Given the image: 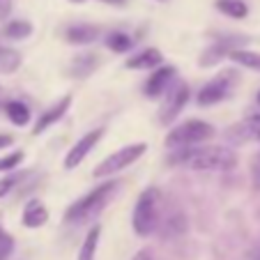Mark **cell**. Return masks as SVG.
<instances>
[{
    "label": "cell",
    "mask_w": 260,
    "mask_h": 260,
    "mask_svg": "<svg viewBox=\"0 0 260 260\" xmlns=\"http://www.w3.org/2000/svg\"><path fill=\"white\" fill-rule=\"evenodd\" d=\"M173 166H184L191 171H233L237 166V154L231 147L223 145H205V147H182L173 150L168 157Z\"/></svg>",
    "instance_id": "1"
},
{
    "label": "cell",
    "mask_w": 260,
    "mask_h": 260,
    "mask_svg": "<svg viewBox=\"0 0 260 260\" xmlns=\"http://www.w3.org/2000/svg\"><path fill=\"white\" fill-rule=\"evenodd\" d=\"M118 189H120L118 180L104 182V184L94 187L90 193H85L83 198H79L76 203H72V205L67 207L64 221H67V223H88V221L97 219V216L106 210L111 198L118 193Z\"/></svg>",
    "instance_id": "2"
},
{
    "label": "cell",
    "mask_w": 260,
    "mask_h": 260,
    "mask_svg": "<svg viewBox=\"0 0 260 260\" xmlns=\"http://www.w3.org/2000/svg\"><path fill=\"white\" fill-rule=\"evenodd\" d=\"M159 203L161 201H159L157 187H147L141 191L132 214V226L136 231V235L147 237L159 228Z\"/></svg>",
    "instance_id": "3"
},
{
    "label": "cell",
    "mask_w": 260,
    "mask_h": 260,
    "mask_svg": "<svg viewBox=\"0 0 260 260\" xmlns=\"http://www.w3.org/2000/svg\"><path fill=\"white\" fill-rule=\"evenodd\" d=\"M214 127L205 120H187V122L177 124L175 129H171L164 143L171 150H182V147H191L210 141V138H214Z\"/></svg>",
    "instance_id": "4"
},
{
    "label": "cell",
    "mask_w": 260,
    "mask_h": 260,
    "mask_svg": "<svg viewBox=\"0 0 260 260\" xmlns=\"http://www.w3.org/2000/svg\"><path fill=\"white\" fill-rule=\"evenodd\" d=\"M145 152H147V143H132V145H124V147H120L118 152L108 154L102 164H97L92 175L94 177H111V175H115V173L124 171L127 166H132V164H136Z\"/></svg>",
    "instance_id": "5"
},
{
    "label": "cell",
    "mask_w": 260,
    "mask_h": 260,
    "mask_svg": "<svg viewBox=\"0 0 260 260\" xmlns=\"http://www.w3.org/2000/svg\"><path fill=\"white\" fill-rule=\"evenodd\" d=\"M237 83V72L235 69H223L221 74H216L210 83H205L198 92V106H212V104L223 102L226 97H231V88Z\"/></svg>",
    "instance_id": "6"
},
{
    "label": "cell",
    "mask_w": 260,
    "mask_h": 260,
    "mask_svg": "<svg viewBox=\"0 0 260 260\" xmlns=\"http://www.w3.org/2000/svg\"><path fill=\"white\" fill-rule=\"evenodd\" d=\"M187 102H189V85L184 81H177L173 88H168L166 99H164L161 108H159V122L164 127L173 124L177 120V115L182 113V108L187 106Z\"/></svg>",
    "instance_id": "7"
},
{
    "label": "cell",
    "mask_w": 260,
    "mask_h": 260,
    "mask_svg": "<svg viewBox=\"0 0 260 260\" xmlns=\"http://www.w3.org/2000/svg\"><path fill=\"white\" fill-rule=\"evenodd\" d=\"M246 42H249L246 37H223V40L214 42L210 49L203 51V55L198 58V64L201 67H214L221 60H226L235 49H244Z\"/></svg>",
    "instance_id": "8"
},
{
    "label": "cell",
    "mask_w": 260,
    "mask_h": 260,
    "mask_svg": "<svg viewBox=\"0 0 260 260\" xmlns=\"http://www.w3.org/2000/svg\"><path fill=\"white\" fill-rule=\"evenodd\" d=\"M175 74H177V69L173 64H161V67L152 69V74L147 76L145 85H143V94L147 99H159L161 94L168 92L171 83L175 81Z\"/></svg>",
    "instance_id": "9"
},
{
    "label": "cell",
    "mask_w": 260,
    "mask_h": 260,
    "mask_svg": "<svg viewBox=\"0 0 260 260\" xmlns=\"http://www.w3.org/2000/svg\"><path fill=\"white\" fill-rule=\"evenodd\" d=\"M102 136H104V129H102V127H99V129H92V132H88L85 136H81L79 141H76L72 147H69L67 157H64V168H67V171H74V168L79 166V164L83 161V159L88 157L90 152H92V147L97 145L99 141H102Z\"/></svg>",
    "instance_id": "10"
},
{
    "label": "cell",
    "mask_w": 260,
    "mask_h": 260,
    "mask_svg": "<svg viewBox=\"0 0 260 260\" xmlns=\"http://www.w3.org/2000/svg\"><path fill=\"white\" fill-rule=\"evenodd\" d=\"M226 138L233 145H242L249 141H260V113L249 115L242 122H235L233 127H228Z\"/></svg>",
    "instance_id": "11"
},
{
    "label": "cell",
    "mask_w": 260,
    "mask_h": 260,
    "mask_svg": "<svg viewBox=\"0 0 260 260\" xmlns=\"http://www.w3.org/2000/svg\"><path fill=\"white\" fill-rule=\"evenodd\" d=\"M69 108H72V94H64V97H60L53 106H49L46 111H42L40 118H37V122H35L32 136H40V134H44L49 127H53L58 120L64 118V113H67Z\"/></svg>",
    "instance_id": "12"
},
{
    "label": "cell",
    "mask_w": 260,
    "mask_h": 260,
    "mask_svg": "<svg viewBox=\"0 0 260 260\" xmlns=\"http://www.w3.org/2000/svg\"><path fill=\"white\" fill-rule=\"evenodd\" d=\"M21 221H23V226L30 228V231L42 228V226H46V221H49V210H46V205L42 201H30V203H25Z\"/></svg>",
    "instance_id": "13"
},
{
    "label": "cell",
    "mask_w": 260,
    "mask_h": 260,
    "mask_svg": "<svg viewBox=\"0 0 260 260\" xmlns=\"http://www.w3.org/2000/svg\"><path fill=\"white\" fill-rule=\"evenodd\" d=\"M161 60H164V55L159 49H143L141 53L132 55V58L124 62V67L127 69H147V72H150V69L161 67Z\"/></svg>",
    "instance_id": "14"
},
{
    "label": "cell",
    "mask_w": 260,
    "mask_h": 260,
    "mask_svg": "<svg viewBox=\"0 0 260 260\" xmlns=\"http://www.w3.org/2000/svg\"><path fill=\"white\" fill-rule=\"evenodd\" d=\"M64 37H67L69 44L85 46V44H92L99 37V28L97 25H88V23H76V25H69Z\"/></svg>",
    "instance_id": "15"
},
{
    "label": "cell",
    "mask_w": 260,
    "mask_h": 260,
    "mask_svg": "<svg viewBox=\"0 0 260 260\" xmlns=\"http://www.w3.org/2000/svg\"><path fill=\"white\" fill-rule=\"evenodd\" d=\"M97 67H99L97 53H79L69 62V72H72V76H76V79H88Z\"/></svg>",
    "instance_id": "16"
},
{
    "label": "cell",
    "mask_w": 260,
    "mask_h": 260,
    "mask_svg": "<svg viewBox=\"0 0 260 260\" xmlns=\"http://www.w3.org/2000/svg\"><path fill=\"white\" fill-rule=\"evenodd\" d=\"M3 111H5V115L12 120V124H16V127H25V124L30 122V108L25 106L23 102H19V99L5 102L3 104Z\"/></svg>",
    "instance_id": "17"
},
{
    "label": "cell",
    "mask_w": 260,
    "mask_h": 260,
    "mask_svg": "<svg viewBox=\"0 0 260 260\" xmlns=\"http://www.w3.org/2000/svg\"><path fill=\"white\" fill-rule=\"evenodd\" d=\"M3 37L5 40H12V42H21V40H28L30 35H32V23L25 19H16V21H10V23H5V28H3Z\"/></svg>",
    "instance_id": "18"
},
{
    "label": "cell",
    "mask_w": 260,
    "mask_h": 260,
    "mask_svg": "<svg viewBox=\"0 0 260 260\" xmlns=\"http://www.w3.org/2000/svg\"><path fill=\"white\" fill-rule=\"evenodd\" d=\"M99 235H102V226L94 223V226L88 231V235H85L83 244H81V251H79V258L76 260H94V255H97V246H99Z\"/></svg>",
    "instance_id": "19"
},
{
    "label": "cell",
    "mask_w": 260,
    "mask_h": 260,
    "mask_svg": "<svg viewBox=\"0 0 260 260\" xmlns=\"http://www.w3.org/2000/svg\"><path fill=\"white\" fill-rule=\"evenodd\" d=\"M19 67H21V53L19 51L0 44V74L10 76V74H14Z\"/></svg>",
    "instance_id": "20"
},
{
    "label": "cell",
    "mask_w": 260,
    "mask_h": 260,
    "mask_svg": "<svg viewBox=\"0 0 260 260\" xmlns=\"http://www.w3.org/2000/svg\"><path fill=\"white\" fill-rule=\"evenodd\" d=\"M228 58L235 64L246 69H253V72H260V53L258 51H249V49H235Z\"/></svg>",
    "instance_id": "21"
},
{
    "label": "cell",
    "mask_w": 260,
    "mask_h": 260,
    "mask_svg": "<svg viewBox=\"0 0 260 260\" xmlns=\"http://www.w3.org/2000/svg\"><path fill=\"white\" fill-rule=\"evenodd\" d=\"M214 5H216V10L223 12V14L231 16V19H244V16L249 14V7H246L242 0H216Z\"/></svg>",
    "instance_id": "22"
},
{
    "label": "cell",
    "mask_w": 260,
    "mask_h": 260,
    "mask_svg": "<svg viewBox=\"0 0 260 260\" xmlns=\"http://www.w3.org/2000/svg\"><path fill=\"white\" fill-rule=\"evenodd\" d=\"M106 46L111 51H115V53H127V51L134 46V40L129 37L127 32H120V30H115V32H111L106 37Z\"/></svg>",
    "instance_id": "23"
},
{
    "label": "cell",
    "mask_w": 260,
    "mask_h": 260,
    "mask_svg": "<svg viewBox=\"0 0 260 260\" xmlns=\"http://www.w3.org/2000/svg\"><path fill=\"white\" fill-rule=\"evenodd\" d=\"M25 154L23 152H10L7 157H0V173H7V171H14V168L21 166V161H23Z\"/></svg>",
    "instance_id": "24"
},
{
    "label": "cell",
    "mask_w": 260,
    "mask_h": 260,
    "mask_svg": "<svg viewBox=\"0 0 260 260\" xmlns=\"http://www.w3.org/2000/svg\"><path fill=\"white\" fill-rule=\"evenodd\" d=\"M187 228V221L182 214H175V216H168L166 223H164V235H175V233H182Z\"/></svg>",
    "instance_id": "25"
},
{
    "label": "cell",
    "mask_w": 260,
    "mask_h": 260,
    "mask_svg": "<svg viewBox=\"0 0 260 260\" xmlns=\"http://www.w3.org/2000/svg\"><path fill=\"white\" fill-rule=\"evenodd\" d=\"M12 253H14V240L5 228L0 226V260H7Z\"/></svg>",
    "instance_id": "26"
},
{
    "label": "cell",
    "mask_w": 260,
    "mask_h": 260,
    "mask_svg": "<svg viewBox=\"0 0 260 260\" xmlns=\"http://www.w3.org/2000/svg\"><path fill=\"white\" fill-rule=\"evenodd\" d=\"M251 182H253L255 191H260V154L251 159Z\"/></svg>",
    "instance_id": "27"
},
{
    "label": "cell",
    "mask_w": 260,
    "mask_h": 260,
    "mask_svg": "<svg viewBox=\"0 0 260 260\" xmlns=\"http://www.w3.org/2000/svg\"><path fill=\"white\" fill-rule=\"evenodd\" d=\"M14 184H16V177H3L0 180V198H5L14 189Z\"/></svg>",
    "instance_id": "28"
},
{
    "label": "cell",
    "mask_w": 260,
    "mask_h": 260,
    "mask_svg": "<svg viewBox=\"0 0 260 260\" xmlns=\"http://www.w3.org/2000/svg\"><path fill=\"white\" fill-rule=\"evenodd\" d=\"M12 12V0H0V21H5Z\"/></svg>",
    "instance_id": "29"
},
{
    "label": "cell",
    "mask_w": 260,
    "mask_h": 260,
    "mask_svg": "<svg viewBox=\"0 0 260 260\" xmlns=\"http://www.w3.org/2000/svg\"><path fill=\"white\" fill-rule=\"evenodd\" d=\"M132 260H152V253H150L147 249H141V251H136V253H134Z\"/></svg>",
    "instance_id": "30"
},
{
    "label": "cell",
    "mask_w": 260,
    "mask_h": 260,
    "mask_svg": "<svg viewBox=\"0 0 260 260\" xmlns=\"http://www.w3.org/2000/svg\"><path fill=\"white\" fill-rule=\"evenodd\" d=\"M12 143H14V138H12L10 134H0V150H3V147H10Z\"/></svg>",
    "instance_id": "31"
},
{
    "label": "cell",
    "mask_w": 260,
    "mask_h": 260,
    "mask_svg": "<svg viewBox=\"0 0 260 260\" xmlns=\"http://www.w3.org/2000/svg\"><path fill=\"white\" fill-rule=\"evenodd\" d=\"M255 102H258V106H260V90H258V94H255Z\"/></svg>",
    "instance_id": "32"
},
{
    "label": "cell",
    "mask_w": 260,
    "mask_h": 260,
    "mask_svg": "<svg viewBox=\"0 0 260 260\" xmlns=\"http://www.w3.org/2000/svg\"><path fill=\"white\" fill-rule=\"evenodd\" d=\"M72 3H83V0H72Z\"/></svg>",
    "instance_id": "33"
},
{
    "label": "cell",
    "mask_w": 260,
    "mask_h": 260,
    "mask_svg": "<svg viewBox=\"0 0 260 260\" xmlns=\"http://www.w3.org/2000/svg\"><path fill=\"white\" fill-rule=\"evenodd\" d=\"M159 3H166V0H159Z\"/></svg>",
    "instance_id": "34"
}]
</instances>
